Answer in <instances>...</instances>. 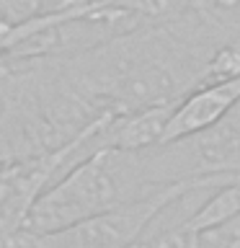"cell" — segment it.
I'll use <instances>...</instances> for the list:
<instances>
[{
  "label": "cell",
  "instance_id": "6da1fadb",
  "mask_svg": "<svg viewBox=\"0 0 240 248\" xmlns=\"http://www.w3.org/2000/svg\"><path fill=\"white\" fill-rule=\"evenodd\" d=\"M158 189L163 186H155L145 150L101 147L39 197L29 215L26 232L44 235L65 230L96 215L139 202Z\"/></svg>",
  "mask_w": 240,
  "mask_h": 248
},
{
  "label": "cell",
  "instance_id": "7a4b0ae2",
  "mask_svg": "<svg viewBox=\"0 0 240 248\" xmlns=\"http://www.w3.org/2000/svg\"><path fill=\"white\" fill-rule=\"evenodd\" d=\"M227 181H232V178L212 176V178H189V181L168 184L139 202L96 215L90 220L70 225L65 230L44 232V235H34V232L23 230L13 240L11 248H137L145 240L147 228L160 212H165L168 207H173L176 202L191 197V194L217 191Z\"/></svg>",
  "mask_w": 240,
  "mask_h": 248
},
{
  "label": "cell",
  "instance_id": "3957f363",
  "mask_svg": "<svg viewBox=\"0 0 240 248\" xmlns=\"http://www.w3.org/2000/svg\"><path fill=\"white\" fill-rule=\"evenodd\" d=\"M238 101H240V78L201 83L199 88H194L178 101V106L173 108V114L165 124L160 145L212 129L238 106Z\"/></svg>",
  "mask_w": 240,
  "mask_h": 248
},
{
  "label": "cell",
  "instance_id": "277c9868",
  "mask_svg": "<svg viewBox=\"0 0 240 248\" xmlns=\"http://www.w3.org/2000/svg\"><path fill=\"white\" fill-rule=\"evenodd\" d=\"M176 106L178 104L152 106V108H142V111H135V114L114 116V119L108 122L106 132H104L106 147H119V150H147V147L160 145L165 124H168Z\"/></svg>",
  "mask_w": 240,
  "mask_h": 248
},
{
  "label": "cell",
  "instance_id": "5b68a950",
  "mask_svg": "<svg viewBox=\"0 0 240 248\" xmlns=\"http://www.w3.org/2000/svg\"><path fill=\"white\" fill-rule=\"evenodd\" d=\"M3 170H5V163H0V176H3Z\"/></svg>",
  "mask_w": 240,
  "mask_h": 248
}]
</instances>
